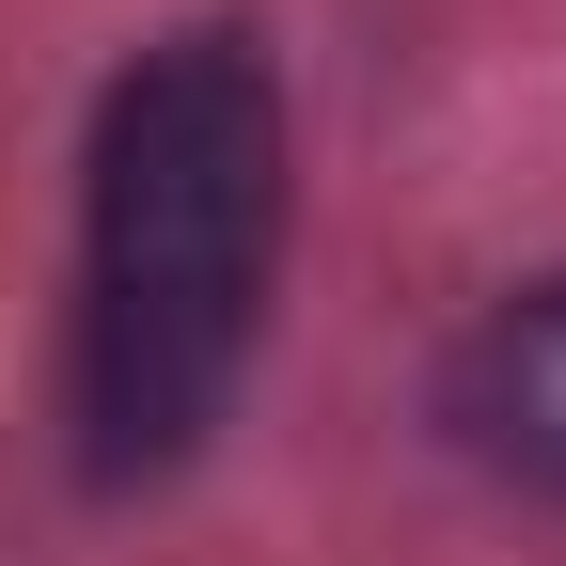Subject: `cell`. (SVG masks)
Here are the masks:
<instances>
[{"instance_id":"obj_1","label":"cell","mask_w":566,"mask_h":566,"mask_svg":"<svg viewBox=\"0 0 566 566\" xmlns=\"http://www.w3.org/2000/svg\"><path fill=\"white\" fill-rule=\"evenodd\" d=\"M283 268V95L252 32L142 48L95 111L80 189V441L95 472H174L237 409Z\"/></svg>"},{"instance_id":"obj_2","label":"cell","mask_w":566,"mask_h":566,"mask_svg":"<svg viewBox=\"0 0 566 566\" xmlns=\"http://www.w3.org/2000/svg\"><path fill=\"white\" fill-rule=\"evenodd\" d=\"M457 441L520 488H566V283L504 300L472 346H457Z\"/></svg>"}]
</instances>
